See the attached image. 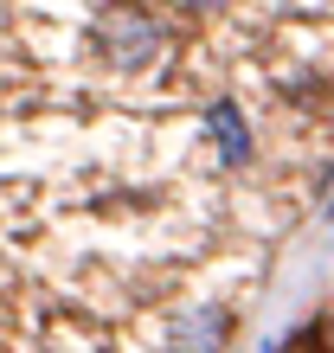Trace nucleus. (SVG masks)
Listing matches in <instances>:
<instances>
[{
	"label": "nucleus",
	"instance_id": "obj_3",
	"mask_svg": "<svg viewBox=\"0 0 334 353\" xmlns=\"http://www.w3.org/2000/svg\"><path fill=\"white\" fill-rule=\"evenodd\" d=\"M213 135H219V154L232 161H250V135H244V116H238V103H213Z\"/></svg>",
	"mask_w": 334,
	"mask_h": 353
},
{
	"label": "nucleus",
	"instance_id": "obj_1",
	"mask_svg": "<svg viewBox=\"0 0 334 353\" xmlns=\"http://www.w3.org/2000/svg\"><path fill=\"white\" fill-rule=\"evenodd\" d=\"M97 52L110 58L116 71H141L161 52V26L148 13H103L97 19Z\"/></svg>",
	"mask_w": 334,
	"mask_h": 353
},
{
	"label": "nucleus",
	"instance_id": "obj_2",
	"mask_svg": "<svg viewBox=\"0 0 334 353\" xmlns=\"http://www.w3.org/2000/svg\"><path fill=\"white\" fill-rule=\"evenodd\" d=\"M225 327H232L225 308H193V315L174 321V347L180 353H219L225 347Z\"/></svg>",
	"mask_w": 334,
	"mask_h": 353
}]
</instances>
